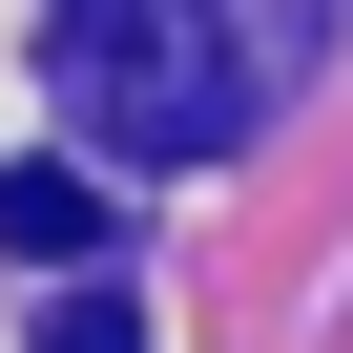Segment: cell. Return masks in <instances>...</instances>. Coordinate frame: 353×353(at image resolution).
Wrapping results in <instances>:
<instances>
[{
	"instance_id": "6da1fadb",
	"label": "cell",
	"mask_w": 353,
	"mask_h": 353,
	"mask_svg": "<svg viewBox=\"0 0 353 353\" xmlns=\"http://www.w3.org/2000/svg\"><path fill=\"white\" fill-rule=\"evenodd\" d=\"M291 21L312 0H63V104L125 145V166H229L291 83Z\"/></svg>"
},
{
	"instance_id": "7a4b0ae2",
	"label": "cell",
	"mask_w": 353,
	"mask_h": 353,
	"mask_svg": "<svg viewBox=\"0 0 353 353\" xmlns=\"http://www.w3.org/2000/svg\"><path fill=\"white\" fill-rule=\"evenodd\" d=\"M0 250H21V270H104V250H125V208L83 188V166H0Z\"/></svg>"
},
{
	"instance_id": "3957f363",
	"label": "cell",
	"mask_w": 353,
	"mask_h": 353,
	"mask_svg": "<svg viewBox=\"0 0 353 353\" xmlns=\"http://www.w3.org/2000/svg\"><path fill=\"white\" fill-rule=\"evenodd\" d=\"M42 353H145V312H125V291H104V270H83V291H63V312H42Z\"/></svg>"
}]
</instances>
